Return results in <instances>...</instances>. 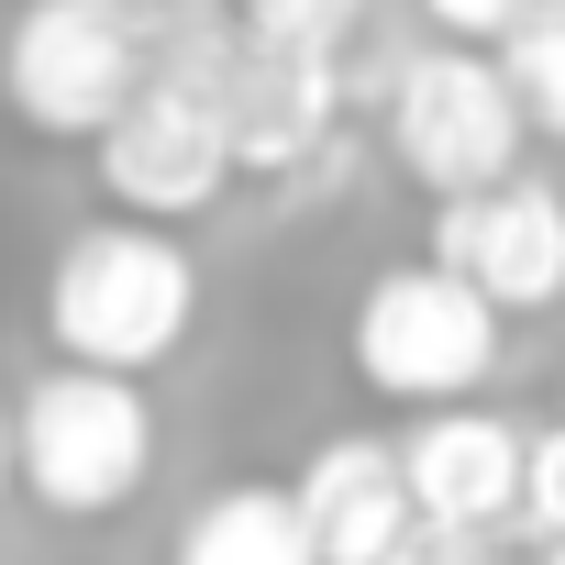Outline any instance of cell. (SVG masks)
<instances>
[{"mask_svg": "<svg viewBox=\"0 0 565 565\" xmlns=\"http://www.w3.org/2000/svg\"><path fill=\"white\" fill-rule=\"evenodd\" d=\"M45 322H56V344H67L78 366L145 377V366H167V355L189 344V322H200V266H189L156 222H89V233L56 255V277H45Z\"/></svg>", "mask_w": 565, "mask_h": 565, "instance_id": "cell-1", "label": "cell"}, {"mask_svg": "<svg viewBox=\"0 0 565 565\" xmlns=\"http://www.w3.org/2000/svg\"><path fill=\"white\" fill-rule=\"evenodd\" d=\"M12 466H23V488L45 499V510H67V521H100V510H122L134 488H145V466H156V411H145V388L122 377V366H56V377H34L23 399H12Z\"/></svg>", "mask_w": 565, "mask_h": 565, "instance_id": "cell-2", "label": "cell"}, {"mask_svg": "<svg viewBox=\"0 0 565 565\" xmlns=\"http://www.w3.org/2000/svg\"><path fill=\"white\" fill-rule=\"evenodd\" d=\"M145 45H156V0H34L12 23L0 78L34 134H100L145 78Z\"/></svg>", "mask_w": 565, "mask_h": 565, "instance_id": "cell-3", "label": "cell"}, {"mask_svg": "<svg viewBox=\"0 0 565 565\" xmlns=\"http://www.w3.org/2000/svg\"><path fill=\"white\" fill-rule=\"evenodd\" d=\"M355 366L388 399H466L499 366V311L455 266H388L355 300Z\"/></svg>", "mask_w": 565, "mask_h": 565, "instance_id": "cell-4", "label": "cell"}, {"mask_svg": "<svg viewBox=\"0 0 565 565\" xmlns=\"http://www.w3.org/2000/svg\"><path fill=\"white\" fill-rule=\"evenodd\" d=\"M521 134H532V122H521L499 56H411L399 89H388V145H399V167H411L433 200L510 178V167H521Z\"/></svg>", "mask_w": 565, "mask_h": 565, "instance_id": "cell-5", "label": "cell"}, {"mask_svg": "<svg viewBox=\"0 0 565 565\" xmlns=\"http://www.w3.org/2000/svg\"><path fill=\"white\" fill-rule=\"evenodd\" d=\"M433 266H455L499 322L565 300V189H543L521 167L488 178V189H455L444 200V233H433Z\"/></svg>", "mask_w": 565, "mask_h": 565, "instance_id": "cell-6", "label": "cell"}, {"mask_svg": "<svg viewBox=\"0 0 565 565\" xmlns=\"http://www.w3.org/2000/svg\"><path fill=\"white\" fill-rule=\"evenodd\" d=\"M211 122H222V156H233L244 178H289V167H311L322 134H333V56L233 23V56H222Z\"/></svg>", "mask_w": 565, "mask_h": 565, "instance_id": "cell-7", "label": "cell"}, {"mask_svg": "<svg viewBox=\"0 0 565 565\" xmlns=\"http://www.w3.org/2000/svg\"><path fill=\"white\" fill-rule=\"evenodd\" d=\"M388 455H399L411 510H433V521H455V532H499V521L521 510V433L488 422V411H433V422H411V444H388Z\"/></svg>", "mask_w": 565, "mask_h": 565, "instance_id": "cell-8", "label": "cell"}, {"mask_svg": "<svg viewBox=\"0 0 565 565\" xmlns=\"http://www.w3.org/2000/svg\"><path fill=\"white\" fill-rule=\"evenodd\" d=\"M300 521H311V554L322 565H366L399 521H411V488H399V455L377 444V433H344V444H322L311 466H300Z\"/></svg>", "mask_w": 565, "mask_h": 565, "instance_id": "cell-9", "label": "cell"}, {"mask_svg": "<svg viewBox=\"0 0 565 565\" xmlns=\"http://www.w3.org/2000/svg\"><path fill=\"white\" fill-rule=\"evenodd\" d=\"M178 565H322V554H311V521L289 488H222L178 532Z\"/></svg>", "mask_w": 565, "mask_h": 565, "instance_id": "cell-10", "label": "cell"}, {"mask_svg": "<svg viewBox=\"0 0 565 565\" xmlns=\"http://www.w3.org/2000/svg\"><path fill=\"white\" fill-rule=\"evenodd\" d=\"M488 45H499V78H510L521 122L565 134V0H521V12H510Z\"/></svg>", "mask_w": 565, "mask_h": 565, "instance_id": "cell-11", "label": "cell"}, {"mask_svg": "<svg viewBox=\"0 0 565 565\" xmlns=\"http://www.w3.org/2000/svg\"><path fill=\"white\" fill-rule=\"evenodd\" d=\"M355 23H366V0H244V34L311 45V56H333V45H344Z\"/></svg>", "mask_w": 565, "mask_h": 565, "instance_id": "cell-12", "label": "cell"}, {"mask_svg": "<svg viewBox=\"0 0 565 565\" xmlns=\"http://www.w3.org/2000/svg\"><path fill=\"white\" fill-rule=\"evenodd\" d=\"M366 565H488V532H455V521H433V510H411Z\"/></svg>", "mask_w": 565, "mask_h": 565, "instance_id": "cell-13", "label": "cell"}, {"mask_svg": "<svg viewBox=\"0 0 565 565\" xmlns=\"http://www.w3.org/2000/svg\"><path fill=\"white\" fill-rule=\"evenodd\" d=\"M521 521H532V532H543V543H554V532H565V422H554V433H532V444H521Z\"/></svg>", "mask_w": 565, "mask_h": 565, "instance_id": "cell-14", "label": "cell"}, {"mask_svg": "<svg viewBox=\"0 0 565 565\" xmlns=\"http://www.w3.org/2000/svg\"><path fill=\"white\" fill-rule=\"evenodd\" d=\"M422 12H433L444 34H466V45H488V34H499V23L521 12V0H422Z\"/></svg>", "mask_w": 565, "mask_h": 565, "instance_id": "cell-15", "label": "cell"}, {"mask_svg": "<svg viewBox=\"0 0 565 565\" xmlns=\"http://www.w3.org/2000/svg\"><path fill=\"white\" fill-rule=\"evenodd\" d=\"M0 477H12V399H0Z\"/></svg>", "mask_w": 565, "mask_h": 565, "instance_id": "cell-16", "label": "cell"}, {"mask_svg": "<svg viewBox=\"0 0 565 565\" xmlns=\"http://www.w3.org/2000/svg\"><path fill=\"white\" fill-rule=\"evenodd\" d=\"M543 565H565V532H554V543H543Z\"/></svg>", "mask_w": 565, "mask_h": 565, "instance_id": "cell-17", "label": "cell"}]
</instances>
